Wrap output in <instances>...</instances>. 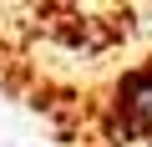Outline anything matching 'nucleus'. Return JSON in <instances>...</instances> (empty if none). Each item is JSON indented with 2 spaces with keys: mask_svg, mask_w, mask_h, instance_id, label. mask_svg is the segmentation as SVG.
Instances as JSON below:
<instances>
[{
  "mask_svg": "<svg viewBox=\"0 0 152 147\" xmlns=\"http://www.w3.org/2000/svg\"><path fill=\"white\" fill-rule=\"evenodd\" d=\"M96 137L107 147L152 142V56L132 61L96 102Z\"/></svg>",
  "mask_w": 152,
  "mask_h": 147,
  "instance_id": "obj_1",
  "label": "nucleus"
}]
</instances>
